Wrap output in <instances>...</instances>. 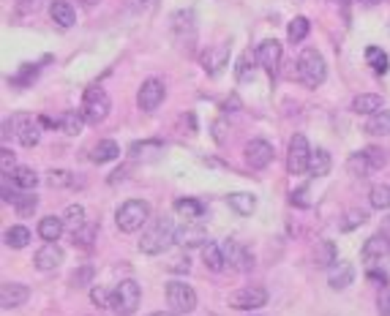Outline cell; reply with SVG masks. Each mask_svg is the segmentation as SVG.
Returning <instances> with one entry per match:
<instances>
[{
  "instance_id": "cell-1",
  "label": "cell",
  "mask_w": 390,
  "mask_h": 316,
  "mask_svg": "<svg viewBox=\"0 0 390 316\" xmlns=\"http://www.w3.org/2000/svg\"><path fill=\"white\" fill-rule=\"evenodd\" d=\"M169 243H175V226L166 216H162L156 221H148V226L142 229L139 251L148 253V256H159L169 248Z\"/></svg>"
},
{
  "instance_id": "cell-2",
  "label": "cell",
  "mask_w": 390,
  "mask_h": 316,
  "mask_svg": "<svg viewBox=\"0 0 390 316\" xmlns=\"http://www.w3.org/2000/svg\"><path fill=\"white\" fill-rule=\"evenodd\" d=\"M150 221V205L142 202V199H129L118 207L115 213V223L123 235H131V232H139L142 226H148Z\"/></svg>"
},
{
  "instance_id": "cell-3",
  "label": "cell",
  "mask_w": 390,
  "mask_h": 316,
  "mask_svg": "<svg viewBox=\"0 0 390 316\" xmlns=\"http://www.w3.org/2000/svg\"><path fill=\"white\" fill-rule=\"evenodd\" d=\"M297 77H300V82H303L306 88H320V85L325 82V77H327L325 58H322L314 47H306V49L300 52V58H297Z\"/></svg>"
},
{
  "instance_id": "cell-4",
  "label": "cell",
  "mask_w": 390,
  "mask_h": 316,
  "mask_svg": "<svg viewBox=\"0 0 390 316\" xmlns=\"http://www.w3.org/2000/svg\"><path fill=\"white\" fill-rule=\"evenodd\" d=\"M360 259L366 264V270H388L390 267V240L377 232L374 237H368L363 243V251H360Z\"/></svg>"
},
{
  "instance_id": "cell-5",
  "label": "cell",
  "mask_w": 390,
  "mask_h": 316,
  "mask_svg": "<svg viewBox=\"0 0 390 316\" xmlns=\"http://www.w3.org/2000/svg\"><path fill=\"white\" fill-rule=\"evenodd\" d=\"M14 131V136L20 139V145L22 148H36L38 145V139H41V118H33L28 112H20V115H14L8 123H6V131Z\"/></svg>"
},
{
  "instance_id": "cell-6",
  "label": "cell",
  "mask_w": 390,
  "mask_h": 316,
  "mask_svg": "<svg viewBox=\"0 0 390 316\" xmlns=\"http://www.w3.org/2000/svg\"><path fill=\"white\" fill-rule=\"evenodd\" d=\"M109 95L104 93L101 88H88L85 90V98H82V118L91 123V126H98L101 120H107L109 115Z\"/></svg>"
},
{
  "instance_id": "cell-7",
  "label": "cell",
  "mask_w": 390,
  "mask_h": 316,
  "mask_svg": "<svg viewBox=\"0 0 390 316\" xmlns=\"http://www.w3.org/2000/svg\"><path fill=\"white\" fill-rule=\"evenodd\" d=\"M139 300H142L139 284L134 278H126V281H120L118 289H115V306H112V311L120 316H131L139 308Z\"/></svg>"
},
{
  "instance_id": "cell-8",
  "label": "cell",
  "mask_w": 390,
  "mask_h": 316,
  "mask_svg": "<svg viewBox=\"0 0 390 316\" xmlns=\"http://www.w3.org/2000/svg\"><path fill=\"white\" fill-rule=\"evenodd\" d=\"M166 303L175 314H189L196 308V292L183 281H169L166 284Z\"/></svg>"
},
{
  "instance_id": "cell-9",
  "label": "cell",
  "mask_w": 390,
  "mask_h": 316,
  "mask_svg": "<svg viewBox=\"0 0 390 316\" xmlns=\"http://www.w3.org/2000/svg\"><path fill=\"white\" fill-rule=\"evenodd\" d=\"M309 161H311V148H309V139L303 134H295L290 139V150H287V169L290 175H303L309 172Z\"/></svg>"
},
{
  "instance_id": "cell-10",
  "label": "cell",
  "mask_w": 390,
  "mask_h": 316,
  "mask_svg": "<svg viewBox=\"0 0 390 316\" xmlns=\"http://www.w3.org/2000/svg\"><path fill=\"white\" fill-rule=\"evenodd\" d=\"M265 303H267V292L262 286H246L229 294V306L237 311H254V308H262Z\"/></svg>"
},
{
  "instance_id": "cell-11",
  "label": "cell",
  "mask_w": 390,
  "mask_h": 316,
  "mask_svg": "<svg viewBox=\"0 0 390 316\" xmlns=\"http://www.w3.org/2000/svg\"><path fill=\"white\" fill-rule=\"evenodd\" d=\"M164 95H166V88H164L162 79H145L139 93H136V104L142 112H156L162 106Z\"/></svg>"
},
{
  "instance_id": "cell-12",
  "label": "cell",
  "mask_w": 390,
  "mask_h": 316,
  "mask_svg": "<svg viewBox=\"0 0 390 316\" xmlns=\"http://www.w3.org/2000/svg\"><path fill=\"white\" fill-rule=\"evenodd\" d=\"M175 243L180 248H196L208 243V229L199 221H183L175 229Z\"/></svg>"
},
{
  "instance_id": "cell-13",
  "label": "cell",
  "mask_w": 390,
  "mask_h": 316,
  "mask_svg": "<svg viewBox=\"0 0 390 316\" xmlns=\"http://www.w3.org/2000/svg\"><path fill=\"white\" fill-rule=\"evenodd\" d=\"M224 259H227L229 267H235L237 273H246V270H251L254 267V256L251 251L243 246V243H237V240H227L224 246Z\"/></svg>"
},
{
  "instance_id": "cell-14",
  "label": "cell",
  "mask_w": 390,
  "mask_h": 316,
  "mask_svg": "<svg viewBox=\"0 0 390 316\" xmlns=\"http://www.w3.org/2000/svg\"><path fill=\"white\" fill-rule=\"evenodd\" d=\"M281 58H284V49H281V44H279L276 38H265L260 47H257V61H260V65L270 74V77L279 71Z\"/></svg>"
},
{
  "instance_id": "cell-15",
  "label": "cell",
  "mask_w": 390,
  "mask_h": 316,
  "mask_svg": "<svg viewBox=\"0 0 390 316\" xmlns=\"http://www.w3.org/2000/svg\"><path fill=\"white\" fill-rule=\"evenodd\" d=\"M273 161V145L267 139H251L246 145V164L251 169H265Z\"/></svg>"
},
{
  "instance_id": "cell-16",
  "label": "cell",
  "mask_w": 390,
  "mask_h": 316,
  "mask_svg": "<svg viewBox=\"0 0 390 316\" xmlns=\"http://www.w3.org/2000/svg\"><path fill=\"white\" fill-rule=\"evenodd\" d=\"M36 267L41 270V273H49V270H55V267H61L63 264V248L58 246V243H47V246H41L38 251H36Z\"/></svg>"
},
{
  "instance_id": "cell-17",
  "label": "cell",
  "mask_w": 390,
  "mask_h": 316,
  "mask_svg": "<svg viewBox=\"0 0 390 316\" xmlns=\"http://www.w3.org/2000/svg\"><path fill=\"white\" fill-rule=\"evenodd\" d=\"M28 300H31V289L25 284H3V289H0V306H3L6 311L20 308V306H25Z\"/></svg>"
},
{
  "instance_id": "cell-18",
  "label": "cell",
  "mask_w": 390,
  "mask_h": 316,
  "mask_svg": "<svg viewBox=\"0 0 390 316\" xmlns=\"http://www.w3.org/2000/svg\"><path fill=\"white\" fill-rule=\"evenodd\" d=\"M352 281H355V267L350 262H336L327 273V284L333 289H347V286H352Z\"/></svg>"
},
{
  "instance_id": "cell-19",
  "label": "cell",
  "mask_w": 390,
  "mask_h": 316,
  "mask_svg": "<svg viewBox=\"0 0 390 316\" xmlns=\"http://www.w3.org/2000/svg\"><path fill=\"white\" fill-rule=\"evenodd\" d=\"M49 14H52L55 25H61V28H74V22H77V11L68 0H52Z\"/></svg>"
},
{
  "instance_id": "cell-20",
  "label": "cell",
  "mask_w": 390,
  "mask_h": 316,
  "mask_svg": "<svg viewBox=\"0 0 390 316\" xmlns=\"http://www.w3.org/2000/svg\"><path fill=\"white\" fill-rule=\"evenodd\" d=\"M202 259H205V267L210 270V273H221L224 267H227V259H224V248L219 246V243H205V248H202Z\"/></svg>"
},
{
  "instance_id": "cell-21",
  "label": "cell",
  "mask_w": 390,
  "mask_h": 316,
  "mask_svg": "<svg viewBox=\"0 0 390 316\" xmlns=\"http://www.w3.org/2000/svg\"><path fill=\"white\" fill-rule=\"evenodd\" d=\"M63 232H65V221L58 219V216H47V219L38 221V235H41V240H47V243H58Z\"/></svg>"
},
{
  "instance_id": "cell-22",
  "label": "cell",
  "mask_w": 390,
  "mask_h": 316,
  "mask_svg": "<svg viewBox=\"0 0 390 316\" xmlns=\"http://www.w3.org/2000/svg\"><path fill=\"white\" fill-rule=\"evenodd\" d=\"M227 205L235 213H240V216H251L257 210V196L254 193H246V191H235V193L227 196Z\"/></svg>"
},
{
  "instance_id": "cell-23",
  "label": "cell",
  "mask_w": 390,
  "mask_h": 316,
  "mask_svg": "<svg viewBox=\"0 0 390 316\" xmlns=\"http://www.w3.org/2000/svg\"><path fill=\"white\" fill-rule=\"evenodd\" d=\"M175 213H178L180 219H186V221H199V219H202V213H205V205H202L199 199H189V196H183V199H178V202H175Z\"/></svg>"
},
{
  "instance_id": "cell-24",
  "label": "cell",
  "mask_w": 390,
  "mask_h": 316,
  "mask_svg": "<svg viewBox=\"0 0 390 316\" xmlns=\"http://www.w3.org/2000/svg\"><path fill=\"white\" fill-rule=\"evenodd\" d=\"M227 61H229V47H224V44L208 49L205 58H202V63H205V68H208L210 74H219V71L227 65Z\"/></svg>"
},
{
  "instance_id": "cell-25",
  "label": "cell",
  "mask_w": 390,
  "mask_h": 316,
  "mask_svg": "<svg viewBox=\"0 0 390 316\" xmlns=\"http://www.w3.org/2000/svg\"><path fill=\"white\" fill-rule=\"evenodd\" d=\"M380 109H382V98L377 93H360L352 101V112H358V115H374Z\"/></svg>"
},
{
  "instance_id": "cell-26",
  "label": "cell",
  "mask_w": 390,
  "mask_h": 316,
  "mask_svg": "<svg viewBox=\"0 0 390 316\" xmlns=\"http://www.w3.org/2000/svg\"><path fill=\"white\" fill-rule=\"evenodd\" d=\"M330 166H333V161H330V153L327 150H311V161H309V172H311V177H325L327 172H330Z\"/></svg>"
},
{
  "instance_id": "cell-27",
  "label": "cell",
  "mask_w": 390,
  "mask_h": 316,
  "mask_svg": "<svg viewBox=\"0 0 390 316\" xmlns=\"http://www.w3.org/2000/svg\"><path fill=\"white\" fill-rule=\"evenodd\" d=\"M8 180H11L20 191H33L36 186H38V175L33 172L31 166H17L14 175H11Z\"/></svg>"
},
{
  "instance_id": "cell-28",
  "label": "cell",
  "mask_w": 390,
  "mask_h": 316,
  "mask_svg": "<svg viewBox=\"0 0 390 316\" xmlns=\"http://www.w3.org/2000/svg\"><path fill=\"white\" fill-rule=\"evenodd\" d=\"M85 123H88V120L82 118V112H63V115L58 118V128H61L63 134H68V136H77Z\"/></svg>"
},
{
  "instance_id": "cell-29",
  "label": "cell",
  "mask_w": 390,
  "mask_h": 316,
  "mask_svg": "<svg viewBox=\"0 0 390 316\" xmlns=\"http://www.w3.org/2000/svg\"><path fill=\"white\" fill-rule=\"evenodd\" d=\"M314 259H317V267H333V264L338 262L336 243H330V240H320V243H317V253H314Z\"/></svg>"
},
{
  "instance_id": "cell-30",
  "label": "cell",
  "mask_w": 390,
  "mask_h": 316,
  "mask_svg": "<svg viewBox=\"0 0 390 316\" xmlns=\"http://www.w3.org/2000/svg\"><path fill=\"white\" fill-rule=\"evenodd\" d=\"M63 221H65V229L74 235V232H79L82 226H85V207L82 205H68L63 213Z\"/></svg>"
},
{
  "instance_id": "cell-31",
  "label": "cell",
  "mask_w": 390,
  "mask_h": 316,
  "mask_svg": "<svg viewBox=\"0 0 390 316\" xmlns=\"http://www.w3.org/2000/svg\"><path fill=\"white\" fill-rule=\"evenodd\" d=\"M120 156V148H118V142H112V139H101L96 148H93V161L96 164H107V161H112V158Z\"/></svg>"
},
{
  "instance_id": "cell-32",
  "label": "cell",
  "mask_w": 390,
  "mask_h": 316,
  "mask_svg": "<svg viewBox=\"0 0 390 316\" xmlns=\"http://www.w3.org/2000/svg\"><path fill=\"white\" fill-rule=\"evenodd\" d=\"M366 134L371 136H385L390 134V112H374L366 123Z\"/></svg>"
},
{
  "instance_id": "cell-33",
  "label": "cell",
  "mask_w": 390,
  "mask_h": 316,
  "mask_svg": "<svg viewBox=\"0 0 390 316\" xmlns=\"http://www.w3.org/2000/svg\"><path fill=\"white\" fill-rule=\"evenodd\" d=\"M31 243V229L28 226H11L8 232H6V246L8 248H25Z\"/></svg>"
},
{
  "instance_id": "cell-34",
  "label": "cell",
  "mask_w": 390,
  "mask_h": 316,
  "mask_svg": "<svg viewBox=\"0 0 390 316\" xmlns=\"http://www.w3.org/2000/svg\"><path fill=\"white\" fill-rule=\"evenodd\" d=\"M368 199H371L374 210H390V186L388 183H377L368 191Z\"/></svg>"
},
{
  "instance_id": "cell-35",
  "label": "cell",
  "mask_w": 390,
  "mask_h": 316,
  "mask_svg": "<svg viewBox=\"0 0 390 316\" xmlns=\"http://www.w3.org/2000/svg\"><path fill=\"white\" fill-rule=\"evenodd\" d=\"M366 61H368V65H371L377 74H388L390 58L380 49V47H368V49H366Z\"/></svg>"
},
{
  "instance_id": "cell-36",
  "label": "cell",
  "mask_w": 390,
  "mask_h": 316,
  "mask_svg": "<svg viewBox=\"0 0 390 316\" xmlns=\"http://www.w3.org/2000/svg\"><path fill=\"white\" fill-rule=\"evenodd\" d=\"M309 31H311V25H309V19H306V17H295L292 22L287 25V35H290V41H292V44L306 41Z\"/></svg>"
},
{
  "instance_id": "cell-37",
  "label": "cell",
  "mask_w": 390,
  "mask_h": 316,
  "mask_svg": "<svg viewBox=\"0 0 390 316\" xmlns=\"http://www.w3.org/2000/svg\"><path fill=\"white\" fill-rule=\"evenodd\" d=\"M347 169H350L352 177H366V172H371V164H368V158H366V150L352 153L350 161H347Z\"/></svg>"
},
{
  "instance_id": "cell-38",
  "label": "cell",
  "mask_w": 390,
  "mask_h": 316,
  "mask_svg": "<svg viewBox=\"0 0 390 316\" xmlns=\"http://www.w3.org/2000/svg\"><path fill=\"white\" fill-rule=\"evenodd\" d=\"M47 186L52 189H71L74 186V175L65 169H49L47 172Z\"/></svg>"
},
{
  "instance_id": "cell-39",
  "label": "cell",
  "mask_w": 390,
  "mask_h": 316,
  "mask_svg": "<svg viewBox=\"0 0 390 316\" xmlns=\"http://www.w3.org/2000/svg\"><path fill=\"white\" fill-rule=\"evenodd\" d=\"M91 300L98 308H112L115 306V292H109L107 286H93L91 289Z\"/></svg>"
},
{
  "instance_id": "cell-40",
  "label": "cell",
  "mask_w": 390,
  "mask_h": 316,
  "mask_svg": "<svg viewBox=\"0 0 390 316\" xmlns=\"http://www.w3.org/2000/svg\"><path fill=\"white\" fill-rule=\"evenodd\" d=\"M366 221H368V213L366 210H350L344 216V221H341V232H352V229L363 226Z\"/></svg>"
},
{
  "instance_id": "cell-41",
  "label": "cell",
  "mask_w": 390,
  "mask_h": 316,
  "mask_svg": "<svg viewBox=\"0 0 390 316\" xmlns=\"http://www.w3.org/2000/svg\"><path fill=\"white\" fill-rule=\"evenodd\" d=\"M14 207H17V213H20V216H31L33 210L38 207V196L25 191V193H20V199H17V205H14Z\"/></svg>"
},
{
  "instance_id": "cell-42",
  "label": "cell",
  "mask_w": 390,
  "mask_h": 316,
  "mask_svg": "<svg viewBox=\"0 0 390 316\" xmlns=\"http://www.w3.org/2000/svg\"><path fill=\"white\" fill-rule=\"evenodd\" d=\"M129 153L134 158H148L145 153H162V145L159 142H134Z\"/></svg>"
},
{
  "instance_id": "cell-43",
  "label": "cell",
  "mask_w": 390,
  "mask_h": 316,
  "mask_svg": "<svg viewBox=\"0 0 390 316\" xmlns=\"http://www.w3.org/2000/svg\"><path fill=\"white\" fill-rule=\"evenodd\" d=\"M254 61H257V55L243 52V58H240V63H237V79H240V82H246V79H249V71L254 68Z\"/></svg>"
},
{
  "instance_id": "cell-44",
  "label": "cell",
  "mask_w": 390,
  "mask_h": 316,
  "mask_svg": "<svg viewBox=\"0 0 390 316\" xmlns=\"http://www.w3.org/2000/svg\"><path fill=\"white\" fill-rule=\"evenodd\" d=\"M93 235H96V226H91V223H85L79 232H74V243H79V246H85V248H91V243H93Z\"/></svg>"
},
{
  "instance_id": "cell-45",
  "label": "cell",
  "mask_w": 390,
  "mask_h": 316,
  "mask_svg": "<svg viewBox=\"0 0 390 316\" xmlns=\"http://www.w3.org/2000/svg\"><path fill=\"white\" fill-rule=\"evenodd\" d=\"M0 169H3V177H11V175H14V169H17V164H14V153H11L8 148H3V150H0Z\"/></svg>"
},
{
  "instance_id": "cell-46",
  "label": "cell",
  "mask_w": 390,
  "mask_h": 316,
  "mask_svg": "<svg viewBox=\"0 0 390 316\" xmlns=\"http://www.w3.org/2000/svg\"><path fill=\"white\" fill-rule=\"evenodd\" d=\"M366 158H368L371 169H382V166L388 164V158H385V153H382V148H366Z\"/></svg>"
},
{
  "instance_id": "cell-47",
  "label": "cell",
  "mask_w": 390,
  "mask_h": 316,
  "mask_svg": "<svg viewBox=\"0 0 390 316\" xmlns=\"http://www.w3.org/2000/svg\"><path fill=\"white\" fill-rule=\"evenodd\" d=\"M377 308L380 316H390V286H382L380 294H377Z\"/></svg>"
},
{
  "instance_id": "cell-48",
  "label": "cell",
  "mask_w": 390,
  "mask_h": 316,
  "mask_svg": "<svg viewBox=\"0 0 390 316\" xmlns=\"http://www.w3.org/2000/svg\"><path fill=\"white\" fill-rule=\"evenodd\" d=\"M290 202H292L295 207H309V205H311V202H309V189L303 186V189L292 191V193H290Z\"/></svg>"
},
{
  "instance_id": "cell-49",
  "label": "cell",
  "mask_w": 390,
  "mask_h": 316,
  "mask_svg": "<svg viewBox=\"0 0 390 316\" xmlns=\"http://www.w3.org/2000/svg\"><path fill=\"white\" fill-rule=\"evenodd\" d=\"M169 270H172V273H189V270H192L189 256H175L172 264H169Z\"/></svg>"
},
{
  "instance_id": "cell-50",
  "label": "cell",
  "mask_w": 390,
  "mask_h": 316,
  "mask_svg": "<svg viewBox=\"0 0 390 316\" xmlns=\"http://www.w3.org/2000/svg\"><path fill=\"white\" fill-rule=\"evenodd\" d=\"M91 278H93V267H82L79 273H74V276H71V284L82 286V284H88Z\"/></svg>"
},
{
  "instance_id": "cell-51",
  "label": "cell",
  "mask_w": 390,
  "mask_h": 316,
  "mask_svg": "<svg viewBox=\"0 0 390 316\" xmlns=\"http://www.w3.org/2000/svg\"><path fill=\"white\" fill-rule=\"evenodd\" d=\"M380 232H382V235H385V237L390 240V219H385V221H382V226H380Z\"/></svg>"
},
{
  "instance_id": "cell-52",
  "label": "cell",
  "mask_w": 390,
  "mask_h": 316,
  "mask_svg": "<svg viewBox=\"0 0 390 316\" xmlns=\"http://www.w3.org/2000/svg\"><path fill=\"white\" fill-rule=\"evenodd\" d=\"M134 3H136V6H139V8H150V6H153V3H156V0H134Z\"/></svg>"
},
{
  "instance_id": "cell-53",
  "label": "cell",
  "mask_w": 390,
  "mask_h": 316,
  "mask_svg": "<svg viewBox=\"0 0 390 316\" xmlns=\"http://www.w3.org/2000/svg\"><path fill=\"white\" fill-rule=\"evenodd\" d=\"M358 3H363V6H377L380 0H358Z\"/></svg>"
},
{
  "instance_id": "cell-54",
  "label": "cell",
  "mask_w": 390,
  "mask_h": 316,
  "mask_svg": "<svg viewBox=\"0 0 390 316\" xmlns=\"http://www.w3.org/2000/svg\"><path fill=\"white\" fill-rule=\"evenodd\" d=\"M150 316H178V314H169V311H156V314H150Z\"/></svg>"
}]
</instances>
